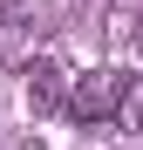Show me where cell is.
<instances>
[{"label":"cell","mask_w":143,"mask_h":150,"mask_svg":"<svg viewBox=\"0 0 143 150\" xmlns=\"http://www.w3.org/2000/svg\"><path fill=\"white\" fill-rule=\"evenodd\" d=\"M123 89H130L123 68H89V75H75V82H68V116H75V123H116Z\"/></svg>","instance_id":"cell-1"},{"label":"cell","mask_w":143,"mask_h":150,"mask_svg":"<svg viewBox=\"0 0 143 150\" xmlns=\"http://www.w3.org/2000/svg\"><path fill=\"white\" fill-rule=\"evenodd\" d=\"M20 75H27L20 89H27V109H34V116L68 109V82H75V75H68V62H61V55H34Z\"/></svg>","instance_id":"cell-2"},{"label":"cell","mask_w":143,"mask_h":150,"mask_svg":"<svg viewBox=\"0 0 143 150\" xmlns=\"http://www.w3.org/2000/svg\"><path fill=\"white\" fill-rule=\"evenodd\" d=\"M116 123H123V130H143V82H136V75H130L123 103H116Z\"/></svg>","instance_id":"cell-3"},{"label":"cell","mask_w":143,"mask_h":150,"mask_svg":"<svg viewBox=\"0 0 143 150\" xmlns=\"http://www.w3.org/2000/svg\"><path fill=\"white\" fill-rule=\"evenodd\" d=\"M0 21L7 28H27V21H41V0H0Z\"/></svg>","instance_id":"cell-4"},{"label":"cell","mask_w":143,"mask_h":150,"mask_svg":"<svg viewBox=\"0 0 143 150\" xmlns=\"http://www.w3.org/2000/svg\"><path fill=\"white\" fill-rule=\"evenodd\" d=\"M136 55H143V28H136Z\"/></svg>","instance_id":"cell-5"}]
</instances>
